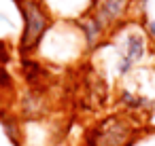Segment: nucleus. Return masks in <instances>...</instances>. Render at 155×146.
Segmentation results:
<instances>
[{
	"instance_id": "nucleus-2",
	"label": "nucleus",
	"mask_w": 155,
	"mask_h": 146,
	"mask_svg": "<svg viewBox=\"0 0 155 146\" xmlns=\"http://www.w3.org/2000/svg\"><path fill=\"white\" fill-rule=\"evenodd\" d=\"M136 129L130 125L125 116L113 114L106 121L100 123V127L94 129L89 138V146H130Z\"/></svg>"
},
{
	"instance_id": "nucleus-6",
	"label": "nucleus",
	"mask_w": 155,
	"mask_h": 146,
	"mask_svg": "<svg viewBox=\"0 0 155 146\" xmlns=\"http://www.w3.org/2000/svg\"><path fill=\"white\" fill-rule=\"evenodd\" d=\"M9 51H7V47H5V43H0V68H2L5 64H9Z\"/></svg>"
},
{
	"instance_id": "nucleus-1",
	"label": "nucleus",
	"mask_w": 155,
	"mask_h": 146,
	"mask_svg": "<svg viewBox=\"0 0 155 146\" xmlns=\"http://www.w3.org/2000/svg\"><path fill=\"white\" fill-rule=\"evenodd\" d=\"M17 5L24 15V34L19 40V51L28 53L36 49V45L49 30V15L45 13L38 0H17Z\"/></svg>"
},
{
	"instance_id": "nucleus-4",
	"label": "nucleus",
	"mask_w": 155,
	"mask_h": 146,
	"mask_svg": "<svg viewBox=\"0 0 155 146\" xmlns=\"http://www.w3.org/2000/svg\"><path fill=\"white\" fill-rule=\"evenodd\" d=\"M147 53V40L140 30H132L123 38V57H127L132 64H138Z\"/></svg>"
},
{
	"instance_id": "nucleus-3",
	"label": "nucleus",
	"mask_w": 155,
	"mask_h": 146,
	"mask_svg": "<svg viewBox=\"0 0 155 146\" xmlns=\"http://www.w3.org/2000/svg\"><path fill=\"white\" fill-rule=\"evenodd\" d=\"M127 7H130V0H98L94 5L91 17L102 30H106L110 24H115L119 17L125 15Z\"/></svg>"
},
{
	"instance_id": "nucleus-5",
	"label": "nucleus",
	"mask_w": 155,
	"mask_h": 146,
	"mask_svg": "<svg viewBox=\"0 0 155 146\" xmlns=\"http://www.w3.org/2000/svg\"><path fill=\"white\" fill-rule=\"evenodd\" d=\"M0 123H2V129H5V133H7V138H9L15 146H21V135H19V121H17V116L7 114V112H0Z\"/></svg>"
},
{
	"instance_id": "nucleus-7",
	"label": "nucleus",
	"mask_w": 155,
	"mask_h": 146,
	"mask_svg": "<svg viewBox=\"0 0 155 146\" xmlns=\"http://www.w3.org/2000/svg\"><path fill=\"white\" fill-rule=\"evenodd\" d=\"M147 26H149V32H151V36H155V19H149V21H147Z\"/></svg>"
}]
</instances>
